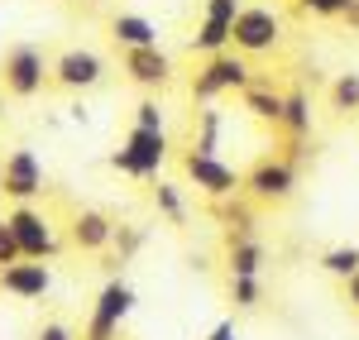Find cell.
Returning <instances> with one entry per match:
<instances>
[{
	"instance_id": "ba28073f",
	"label": "cell",
	"mask_w": 359,
	"mask_h": 340,
	"mask_svg": "<svg viewBox=\"0 0 359 340\" xmlns=\"http://www.w3.org/2000/svg\"><path fill=\"white\" fill-rule=\"evenodd\" d=\"M43 192V163H39V154L34 149H15L10 158H5V197L15 201H29Z\"/></svg>"
},
{
	"instance_id": "8992f818",
	"label": "cell",
	"mask_w": 359,
	"mask_h": 340,
	"mask_svg": "<svg viewBox=\"0 0 359 340\" xmlns=\"http://www.w3.org/2000/svg\"><path fill=\"white\" fill-rule=\"evenodd\" d=\"M5 221H10V230H15V240H20L25 259H53V254H57L53 226H48L39 211H29V206H15Z\"/></svg>"
},
{
	"instance_id": "ffe728a7",
	"label": "cell",
	"mask_w": 359,
	"mask_h": 340,
	"mask_svg": "<svg viewBox=\"0 0 359 340\" xmlns=\"http://www.w3.org/2000/svg\"><path fill=\"white\" fill-rule=\"evenodd\" d=\"M331 101H335V111H359V72H345L331 86Z\"/></svg>"
},
{
	"instance_id": "9a60e30c",
	"label": "cell",
	"mask_w": 359,
	"mask_h": 340,
	"mask_svg": "<svg viewBox=\"0 0 359 340\" xmlns=\"http://www.w3.org/2000/svg\"><path fill=\"white\" fill-rule=\"evenodd\" d=\"M115 43L120 48H158V29H154V20H144V15H115Z\"/></svg>"
},
{
	"instance_id": "30bf717a",
	"label": "cell",
	"mask_w": 359,
	"mask_h": 340,
	"mask_svg": "<svg viewBox=\"0 0 359 340\" xmlns=\"http://www.w3.org/2000/svg\"><path fill=\"white\" fill-rule=\"evenodd\" d=\"M187 177L206 197H230L240 187V172L230 168V163H221V158H211V154H187Z\"/></svg>"
},
{
	"instance_id": "ac0fdd59",
	"label": "cell",
	"mask_w": 359,
	"mask_h": 340,
	"mask_svg": "<svg viewBox=\"0 0 359 340\" xmlns=\"http://www.w3.org/2000/svg\"><path fill=\"white\" fill-rule=\"evenodd\" d=\"M283 125L292 135H306L311 130V101H306V91H287L283 96Z\"/></svg>"
},
{
	"instance_id": "9c48e42d",
	"label": "cell",
	"mask_w": 359,
	"mask_h": 340,
	"mask_svg": "<svg viewBox=\"0 0 359 340\" xmlns=\"http://www.w3.org/2000/svg\"><path fill=\"white\" fill-rule=\"evenodd\" d=\"M0 287L15 292V297H25V302H34V297H43L53 287V273H48L43 259H20V264L0 268Z\"/></svg>"
},
{
	"instance_id": "5bb4252c",
	"label": "cell",
	"mask_w": 359,
	"mask_h": 340,
	"mask_svg": "<svg viewBox=\"0 0 359 340\" xmlns=\"http://www.w3.org/2000/svg\"><path fill=\"white\" fill-rule=\"evenodd\" d=\"M111 240H115V226H111V216H101V211H82L72 221V245L77 250H106Z\"/></svg>"
},
{
	"instance_id": "52a82bcc",
	"label": "cell",
	"mask_w": 359,
	"mask_h": 340,
	"mask_svg": "<svg viewBox=\"0 0 359 340\" xmlns=\"http://www.w3.org/2000/svg\"><path fill=\"white\" fill-rule=\"evenodd\" d=\"M43 86V53L34 43H15L5 53V91L10 96H34Z\"/></svg>"
},
{
	"instance_id": "7402d4cb",
	"label": "cell",
	"mask_w": 359,
	"mask_h": 340,
	"mask_svg": "<svg viewBox=\"0 0 359 340\" xmlns=\"http://www.w3.org/2000/svg\"><path fill=\"white\" fill-rule=\"evenodd\" d=\"M216 140H221V111H201V140H196V154H211V158H216Z\"/></svg>"
},
{
	"instance_id": "d4e9b609",
	"label": "cell",
	"mask_w": 359,
	"mask_h": 340,
	"mask_svg": "<svg viewBox=\"0 0 359 340\" xmlns=\"http://www.w3.org/2000/svg\"><path fill=\"white\" fill-rule=\"evenodd\" d=\"M135 125H139V130H163V111H158V101H139V106H135Z\"/></svg>"
},
{
	"instance_id": "44dd1931",
	"label": "cell",
	"mask_w": 359,
	"mask_h": 340,
	"mask_svg": "<svg viewBox=\"0 0 359 340\" xmlns=\"http://www.w3.org/2000/svg\"><path fill=\"white\" fill-rule=\"evenodd\" d=\"M154 197H158V211H163L168 221H182V216H187V201H182V192H177L172 182H158Z\"/></svg>"
},
{
	"instance_id": "4dcf8cb0",
	"label": "cell",
	"mask_w": 359,
	"mask_h": 340,
	"mask_svg": "<svg viewBox=\"0 0 359 340\" xmlns=\"http://www.w3.org/2000/svg\"><path fill=\"white\" fill-rule=\"evenodd\" d=\"M0 192H5V163H0Z\"/></svg>"
},
{
	"instance_id": "d6986e66",
	"label": "cell",
	"mask_w": 359,
	"mask_h": 340,
	"mask_svg": "<svg viewBox=\"0 0 359 340\" xmlns=\"http://www.w3.org/2000/svg\"><path fill=\"white\" fill-rule=\"evenodd\" d=\"M321 268H326V273H335V278H355V273H359V250H355V245L326 250V254H321Z\"/></svg>"
},
{
	"instance_id": "83f0119b",
	"label": "cell",
	"mask_w": 359,
	"mask_h": 340,
	"mask_svg": "<svg viewBox=\"0 0 359 340\" xmlns=\"http://www.w3.org/2000/svg\"><path fill=\"white\" fill-rule=\"evenodd\" d=\"M39 340H77V336H72V326H62V321H43Z\"/></svg>"
},
{
	"instance_id": "484cf974",
	"label": "cell",
	"mask_w": 359,
	"mask_h": 340,
	"mask_svg": "<svg viewBox=\"0 0 359 340\" xmlns=\"http://www.w3.org/2000/svg\"><path fill=\"white\" fill-rule=\"evenodd\" d=\"M111 245H120V259H135V254H139V245H144V235H139V230H130V226H120Z\"/></svg>"
},
{
	"instance_id": "6da1fadb",
	"label": "cell",
	"mask_w": 359,
	"mask_h": 340,
	"mask_svg": "<svg viewBox=\"0 0 359 340\" xmlns=\"http://www.w3.org/2000/svg\"><path fill=\"white\" fill-rule=\"evenodd\" d=\"M168 158V135L163 130H130V140H125V149H115L111 154V168L130 172V177H154V172L163 168Z\"/></svg>"
},
{
	"instance_id": "7c38bea8",
	"label": "cell",
	"mask_w": 359,
	"mask_h": 340,
	"mask_svg": "<svg viewBox=\"0 0 359 340\" xmlns=\"http://www.w3.org/2000/svg\"><path fill=\"white\" fill-rule=\"evenodd\" d=\"M292 187H297V172L283 158H269V163H259L249 172V192L259 201H283V197H292Z\"/></svg>"
},
{
	"instance_id": "4316f807",
	"label": "cell",
	"mask_w": 359,
	"mask_h": 340,
	"mask_svg": "<svg viewBox=\"0 0 359 340\" xmlns=\"http://www.w3.org/2000/svg\"><path fill=\"white\" fill-rule=\"evenodd\" d=\"M311 15H350V5L355 0H302Z\"/></svg>"
},
{
	"instance_id": "3957f363",
	"label": "cell",
	"mask_w": 359,
	"mask_h": 340,
	"mask_svg": "<svg viewBox=\"0 0 359 340\" xmlns=\"http://www.w3.org/2000/svg\"><path fill=\"white\" fill-rule=\"evenodd\" d=\"M240 0H206V15H201V25L192 34V48L201 53H225V43H235V20H240Z\"/></svg>"
},
{
	"instance_id": "7a4b0ae2",
	"label": "cell",
	"mask_w": 359,
	"mask_h": 340,
	"mask_svg": "<svg viewBox=\"0 0 359 340\" xmlns=\"http://www.w3.org/2000/svg\"><path fill=\"white\" fill-rule=\"evenodd\" d=\"M135 312V287L125 283V278H111V283L101 287V297H96V307H91V321H86V340H111L120 331V321Z\"/></svg>"
},
{
	"instance_id": "e0dca14e",
	"label": "cell",
	"mask_w": 359,
	"mask_h": 340,
	"mask_svg": "<svg viewBox=\"0 0 359 340\" xmlns=\"http://www.w3.org/2000/svg\"><path fill=\"white\" fill-rule=\"evenodd\" d=\"M245 111L254 120H283V96L278 91H264V86H245Z\"/></svg>"
},
{
	"instance_id": "f546056e",
	"label": "cell",
	"mask_w": 359,
	"mask_h": 340,
	"mask_svg": "<svg viewBox=\"0 0 359 340\" xmlns=\"http://www.w3.org/2000/svg\"><path fill=\"white\" fill-rule=\"evenodd\" d=\"M345 297H350V307L359 312V273H355V278H345Z\"/></svg>"
},
{
	"instance_id": "cb8c5ba5",
	"label": "cell",
	"mask_w": 359,
	"mask_h": 340,
	"mask_svg": "<svg viewBox=\"0 0 359 340\" xmlns=\"http://www.w3.org/2000/svg\"><path fill=\"white\" fill-rule=\"evenodd\" d=\"M230 292H235V307H259V278H230Z\"/></svg>"
},
{
	"instance_id": "4fadbf2b",
	"label": "cell",
	"mask_w": 359,
	"mask_h": 340,
	"mask_svg": "<svg viewBox=\"0 0 359 340\" xmlns=\"http://www.w3.org/2000/svg\"><path fill=\"white\" fill-rule=\"evenodd\" d=\"M125 72H130V82H139V86H163L168 72H172V62H168L163 48H125Z\"/></svg>"
},
{
	"instance_id": "8fae6325",
	"label": "cell",
	"mask_w": 359,
	"mask_h": 340,
	"mask_svg": "<svg viewBox=\"0 0 359 340\" xmlns=\"http://www.w3.org/2000/svg\"><path fill=\"white\" fill-rule=\"evenodd\" d=\"M53 77H57L62 86H72V91H86V86H96L101 77H106V62L91 53V48H72V53L57 57Z\"/></svg>"
},
{
	"instance_id": "603a6c76",
	"label": "cell",
	"mask_w": 359,
	"mask_h": 340,
	"mask_svg": "<svg viewBox=\"0 0 359 340\" xmlns=\"http://www.w3.org/2000/svg\"><path fill=\"white\" fill-rule=\"evenodd\" d=\"M20 259H25V250H20V240H15L10 221L0 216V268H10V264H20Z\"/></svg>"
},
{
	"instance_id": "2e32d148",
	"label": "cell",
	"mask_w": 359,
	"mask_h": 340,
	"mask_svg": "<svg viewBox=\"0 0 359 340\" xmlns=\"http://www.w3.org/2000/svg\"><path fill=\"white\" fill-rule=\"evenodd\" d=\"M259 268H264V245L254 235H235V245H230V278H259Z\"/></svg>"
},
{
	"instance_id": "277c9868",
	"label": "cell",
	"mask_w": 359,
	"mask_h": 340,
	"mask_svg": "<svg viewBox=\"0 0 359 340\" xmlns=\"http://www.w3.org/2000/svg\"><path fill=\"white\" fill-rule=\"evenodd\" d=\"M249 82V67H245V57H235V53H216L201 72H196V82H192V96L196 101H216L221 91H245Z\"/></svg>"
},
{
	"instance_id": "f1b7e54d",
	"label": "cell",
	"mask_w": 359,
	"mask_h": 340,
	"mask_svg": "<svg viewBox=\"0 0 359 340\" xmlns=\"http://www.w3.org/2000/svg\"><path fill=\"white\" fill-rule=\"evenodd\" d=\"M206 340H240V336H235V321H216Z\"/></svg>"
},
{
	"instance_id": "5b68a950",
	"label": "cell",
	"mask_w": 359,
	"mask_h": 340,
	"mask_svg": "<svg viewBox=\"0 0 359 340\" xmlns=\"http://www.w3.org/2000/svg\"><path fill=\"white\" fill-rule=\"evenodd\" d=\"M278 34H283V25H278L273 10L245 5L240 20H235V48H240V53H269V48L278 43Z\"/></svg>"
}]
</instances>
